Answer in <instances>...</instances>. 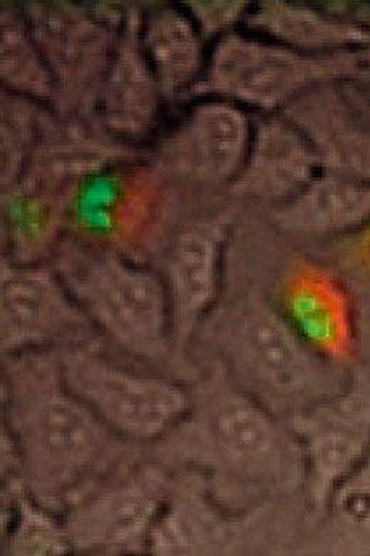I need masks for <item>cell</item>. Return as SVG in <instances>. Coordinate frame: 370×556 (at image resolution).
Here are the masks:
<instances>
[{
    "label": "cell",
    "mask_w": 370,
    "mask_h": 556,
    "mask_svg": "<svg viewBox=\"0 0 370 556\" xmlns=\"http://www.w3.org/2000/svg\"><path fill=\"white\" fill-rule=\"evenodd\" d=\"M278 308L314 353L350 370L358 359V313L348 287L318 264L299 262L283 276Z\"/></svg>",
    "instance_id": "obj_14"
},
{
    "label": "cell",
    "mask_w": 370,
    "mask_h": 556,
    "mask_svg": "<svg viewBox=\"0 0 370 556\" xmlns=\"http://www.w3.org/2000/svg\"><path fill=\"white\" fill-rule=\"evenodd\" d=\"M254 121L240 104L204 98L160 141L150 162L191 193L228 190L244 166Z\"/></svg>",
    "instance_id": "obj_11"
},
{
    "label": "cell",
    "mask_w": 370,
    "mask_h": 556,
    "mask_svg": "<svg viewBox=\"0 0 370 556\" xmlns=\"http://www.w3.org/2000/svg\"><path fill=\"white\" fill-rule=\"evenodd\" d=\"M200 332L227 377L285 421L337 393L349 378L350 370L314 353L278 305L254 291L217 303Z\"/></svg>",
    "instance_id": "obj_3"
},
{
    "label": "cell",
    "mask_w": 370,
    "mask_h": 556,
    "mask_svg": "<svg viewBox=\"0 0 370 556\" xmlns=\"http://www.w3.org/2000/svg\"><path fill=\"white\" fill-rule=\"evenodd\" d=\"M93 323L73 299L52 264L0 268V345L2 354L66 350L93 343Z\"/></svg>",
    "instance_id": "obj_12"
},
{
    "label": "cell",
    "mask_w": 370,
    "mask_h": 556,
    "mask_svg": "<svg viewBox=\"0 0 370 556\" xmlns=\"http://www.w3.org/2000/svg\"><path fill=\"white\" fill-rule=\"evenodd\" d=\"M286 422L303 448L306 505L322 515L370 445V366L350 370L337 393Z\"/></svg>",
    "instance_id": "obj_10"
},
{
    "label": "cell",
    "mask_w": 370,
    "mask_h": 556,
    "mask_svg": "<svg viewBox=\"0 0 370 556\" xmlns=\"http://www.w3.org/2000/svg\"><path fill=\"white\" fill-rule=\"evenodd\" d=\"M322 172L321 157L304 131L281 112L255 118L244 166L230 193L276 208L290 202Z\"/></svg>",
    "instance_id": "obj_17"
},
{
    "label": "cell",
    "mask_w": 370,
    "mask_h": 556,
    "mask_svg": "<svg viewBox=\"0 0 370 556\" xmlns=\"http://www.w3.org/2000/svg\"><path fill=\"white\" fill-rule=\"evenodd\" d=\"M195 193L168 179L143 156L127 159L77 189L67 237L135 262H157L168 241L194 217Z\"/></svg>",
    "instance_id": "obj_5"
},
{
    "label": "cell",
    "mask_w": 370,
    "mask_h": 556,
    "mask_svg": "<svg viewBox=\"0 0 370 556\" xmlns=\"http://www.w3.org/2000/svg\"><path fill=\"white\" fill-rule=\"evenodd\" d=\"M81 184L49 164H27L2 189V258L15 264L52 260L67 237L73 199Z\"/></svg>",
    "instance_id": "obj_15"
},
{
    "label": "cell",
    "mask_w": 370,
    "mask_h": 556,
    "mask_svg": "<svg viewBox=\"0 0 370 556\" xmlns=\"http://www.w3.org/2000/svg\"><path fill=\"white\" fill-rule=\"evenodd\" d=\"M230 229L228 213L195 214L175 232L155 262L166 286L178 359L186 357L191 341L218 303Z\"/></svg>",
    "instance_id": "obj_13"
},
{
    "label": "cell",
    "mask_w": 370,
    "mask_h": 556,
    "mask_svg": "<svg viewBox=\"0 0 370 556\" xmlns=\"http://www.w3.org/2000/svg\"><path fill=\"white\" fill-rule=\"evenodd\" d=\"M204 40H217L244 26L251 3L244 0H187L181 4Z\"/></svg>",
    "instance_id": "obj_25"
},
{
    "label": "cell",
    "mask_w": 370,
    "mask_h": 556,
    "mask_svg": "<svg viewBox=\"0 0 370 556\" xmlns=\"http://www.w3.org/2000/svg\"><path fill=\"white\" fill-rule=\"evenodd\" d=\"M52 260L100 336L153 366L177 359L166 286L157 268L72 237Z\"/></svg>",
    "instance_id": "obj_4"
},
{
    "label": "cell",
    "mask_w": 370,
    "mask_h": 556,
    "mask_svg": "<svg viewBox=\"0 0 370 556\" xmlns=\"http://www.w3.org/2000/svg\"><path fill=\"white\" fill-rule=\"evenodd\" d=\"M360 255H362L363 264L370 271V235L363 240L362 249H360Z\"/></svg>",
    "instance_id": "obj_27"
},
{
    "label": "cell",
    "mask_w": 370,
    "mask_h": 556,
    "mask_svg": "<svg viewBox=\"0 0 370 556\" xmlns=\"http://www.w3.org/2000/svg\"><path fill=\"white\" fill-rule=\"evenodd\" d=\"M2 553L56 556L73 553L61 515L43 507L15 480L3 481Z\"/></svg>",
    "instance_id": "obj_23"
},
{
    "label": "cell",
    "mask_w": 370,
    "mask_h": 556,
    "mask_svg": "<svg viewBox=\"0 0 370 556\" xmlns=\"http://www.w3.org/2000/svg\"><path fill=\"white\" fill-rule=\"evenodd\" d=\"M53 109L4 92L0 108V186H11L25 170Z\"/></svg>",
    "instance_id": "obj_24"
},
{
    "label": "cell",
    "mask_w": 370,
    "mask_h": 556,
    "mask_svg": "<svg viewBox=\"0 0 370 556\" xmlns=\"http://www.w3.org/2000/svg\"><path fill=\"white\" fill-rule=\"evenodd\" d=\"M360 498L370 501V445L363 457L337 488L332 498ZM331 503V501H329ZM329 505V504H328Z\"/></svg>",
    "instance_id": "obj_26"
},
{
    "label": "cell",
    "mask_w": 370,
    "mask_h": 556,
    "mask_svg": "<svg viewBox=\"0 0 370 556\" xmlns=\"http://www.w3.org/2000/svg\"><path fill=\"white\" fill-rule=\"evenodd\" d=\"M143 20L139 7L126 4L93 115L107 134L130 146L152 134L164 99L141 43Z\"/></svg>",
    "instance_id": "obj_16"
},
{
    "label": "cell",
    "mask_w": 370,
    "mask_h": 556,
    "mask_svg": "<svg viewBox=\"0 0 370 556\" xmlns=\"http://www.w3.org/2000/svg\"><path fill=\"white\" fill-rule=\"evenodd\" d=\"M68 389L59 350L2 354V478L43 507L68 505L135 458Z\"/></svg>",
    "instance_id": "obj_1"
},
{
    "label": "cell",
    "mask_w": 370,
    "mask_h": 556,
    "mask_svg": "<svg viewBox=\"0 0 370 556\" xmlns=\"http://www.w3.org/2000/svg\"><path fill=\"white\" fill-rule=\"evenodd\" d=\"M153 445L157 462L203 478L232 517L304 492V455L294 431L240 390L217 363L191 390L186 416Z\"/></svg>",
    "instance_id": "obj_2"
},
{
    "label": "cell",
    "mask_w": 370,
    "mask_h": 556,
    "mask_svg": "<svg viewBox=\"0 0 370 556\" xmlns=\"http://www.w3.org/2000/svg\"><path fill=\"white\" fill-rule=\"evenodd\" d=\"M244 26L308 54L358 53L370 47V25L304 2L261 0L251 4Z\"/></svg>",
    "instance_id": "obj_18"
},
{
    "label": "cell",
    "mask_w": 370,
    "mask_h": 556,
    "mask_svg": "<svg viewBox=\"0 0 370 556\" xmlns=\"http://www.w3.org/2000/svg\"><path fill=\"white\" fill-rule=\"evenodd\" d=\"M175 478L160 462L136 457L77 496L62 515L73 553H149L150 536L170 500Z\"/></svg>",
    "instance_id": "obj_9"
},
{
    "label": "cell",
    "mask_w": 370,
    "mask_h": 556,
    "mask_svg": "<svg viewBox=\"0 0 370 556\" xmlns=\"http://www.w3.org/2000/svg\"><path fill=\"white\" fill-rule=\"evenodd\" d=\"M332 85L308 90L281 113L314 144L322 170L370 180V138L348 121Z\"/></svg>",
    "instance_id": "obj_20"
},
{
    "label": "cell",
    "mask_w": 370,
    "mask_h": 556,
    "mask_svg": "<svg viewBox=\"0 0 370 556\" xmlns=\"http://www.w3.org/2000/svg\"><path fill=\"white\" fill-rule=\"evenodd\" d=\"M21 9L56 84V112L93 118L126 4L31 0Z\"/></svg>",
    "instance_id": "obj_7"
},
{
    "label": "cell",
    "mask_w": 370,
    "mask_h": 556,
    "mask_svg": "<svg viewBox=\"0 0 370 556\" xmlns=\"http://www.w3.org/2000/svg\"><path fill=\"white\" fill-rule=\"evenodd\" d=\"M273 225L290 235L329 237L370 225V180L322 170L290 202L272 208Z\"/></svg>",
    "instance_id": "obj_19"
},
{
    "label": "cell",
    "mask_w": 370,
    "mask_h": 556,
    "mask_svg": "<svg viewBox=\"0 0 370 556\" xmlns=\"http://www.w3.org/2000/svg\"><path fill=\"white\" fill-rule=\"evenodd\" d=\"M0 80L4 92L56 111V84L27 29L21 4L3 2L0 12Z\"/></svg>",
    "instance_id": "obj_22"
},
{
    "label": "cell",
    "mask_w": 370,
    "mask_h": 556,
    "mask_svg": "<svg viewBox=\"0 0 370 556\" xmlns=\"http://www.w3.org/2000/svg\"><path fill=\"white\" fill-rule=\"evenodd\" d=\"M356 62V53H303L239 29L214 42L203 76L190 93L230 100L268 115L310 89L335 84L355 70Z\"/></svg>",
    "instance_id": "obj_6"
},
{
    "label": "cell",
    "mask_w": 370,
    "mask_h": 556,
    "mask_svg": "<svg viewBox=\"0 0 370 556\" xmlns=\"http://www.w3.org/2000/svg\"><path fill=\"white\" fill-rule=\"evenodd\" d=\"M204 38L181 7L162 4L145 13L141 43L164 99L187 94L203 76Z\"/></svg>",
    "instance_id": "obj_21"
},
{
    "label": "cell",
    "mask_w": 370,
    "mask_h": 556,
    "mask_svg": "<svg viewBox=\"0 0 370 556\" xmlns=\"http://www.w3.org/2000/svg\"><path fill=\"white\" fill-rule=\"evenodd\" d=\"M59 355L68 389L132 445L155 444L190 407L191 390L181 382L123 367L100 353L95 341Z\"/></svg>",
    "instance_id": "obj_8"
}]
</instances>
